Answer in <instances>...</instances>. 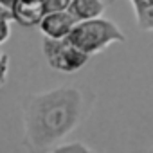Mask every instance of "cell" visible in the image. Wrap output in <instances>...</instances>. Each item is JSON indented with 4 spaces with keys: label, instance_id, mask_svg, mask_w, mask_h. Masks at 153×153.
Instances as JSON below:
<instances>
[{
    "label": "cell",
    "instance_id": "1",
    "mask_svg": "<svg viewBox=\"0 0 153 153\" xmlns=\"http://www.w3.org/2000/svg\"><path fill=\"white\" fill-rule=\"evenodd\" d=\"M83 92L72 85L33 94L24 101V144L31 151L54 149L83 121Z\"/></svg>",
    "mask_w": 153,
    "mask_h": 153
},
{
    "label": "cell",
    "instance_id": "2",
    "mask_svg": "<svg viewBox=\"0 0 153 153\" xmlns=\"http://www.w3.org/2000/svg\"><path fill=\"white\" fill-rule=\"evenodd\" d=\"M67 38L88 56H94V54L105 51L112 43L126 42L124 33L112 20H105L101 16L78 22L72 27V31L67 34Z\"/></svg>",
    "mask_w": 153,
    "mask_h": 153
},
{
    "label": "cell",
    "instance_id": "3",
    "mask_svg": "<svg viewBox=\"0 0 153 153\" xmlns=\"http://www.w3.org/2000/svg\"><path fill=\"white\" fill-rule=\"evenodd\" d=\"M43 54L47 63L63 74H72L78 72L79 68L85 67L88 61V54L79 51L67 36L65 38H43Z\"/></svg>",
    "mask_w": 153,
    "mask_h": 153
},
{
    "label": "cell",
    "instance_id": "4",
    "mask_svg": "<svg viewBox=\"0 0 153 153\" xmlns=\"http://www.w3.org/2000/svg\"><path fill=\"white\" fill-rule=\"evenodd\" d=\"M13 20L22 27H36L47 15L45 0H15L11 6Z\"/></svg>",
    "mask_w": 153,
    "mask_h": 153
},
{
    "label": "cell",
    "instance_id": "5",
    "mask_svg": "<svg viewBox=\"0 0 153 153\" xmlns=\"http://www.w3.org/2000/svg\"><path fill=\"white\" fill-rule=\"evenodd\" d=\"M76 24H78V20L68 11H54V13H47L42 18L40 31L43 33V36L49 38H65Z\"/></svg>",
    "mask_w": 153,
    "mask_h": 153
},
{
    "label": "cell",
    "instance_id": "6",
    "mask_svg": "<svg viewBox=\"0 0 153 153\" xmlns=\"http://www.w3.org/2000/svg\"><path fill=\"white\" fill-rule=\"evenodd\" d=\"M105 2L103 0H72L68 6V13L78 20H92V18H99L105 13Z\"/></svg>",
    "mask_w": 153,
    "mask_h": 153
},
{
    "label": "cell",
    "instance_id": "7",
    "mask_svg": "<svg viewBox=\"0 0 153 153\" xmlns=\"http://www.w3.org/2000/svg\"><path fill=\"white\" fill-rule=\"evenodd\" d=\"M140 31L153 33V0H130Z\"/></svg>",
    "mask_w": 153,
    "mask_h": 153
},
{
    "label": "cell",
    "instance_id": "8",
    "mask_svg": "<svg viewBox=\"0 0 153 153\" xmlns=\"http://www.w3.org/2000/svg\"><path fill=\"white\" fill-rule=\"evenodd\" d=\"M52 151L56 153H92V149L88 146H85L83 142H70V144H61L58 148H54Z\"/></svg>",
    "mask_w": 153,
    "mask_h": 153
},
{
    "label": "cell",
    "instance_id": "9",
    "mask_svg": "<svg viewBox=\"0 0 153 153\" xmlns=\"http://www.w3.org/2000/svg\"><path fill=\"white\" fill-rule=\"evenodd\" d=\"M7 76H9V56L0 49V88L6 85Z\"/></svg>",
    "mask_w": 153,
    "mask_h": 153
},
{
    "label": "cell",
    "instance_id": "10",
    "mask_svg": "<svg viewBox=\"0 0 153 153\" xmlns=\"http://www.w3.org/2000/svg\"><path fill=\"white\" fill-rule=\"evenodd\" d=\"M72 0H45L47 6V13H54V11H67Z\"/></svg>",
    "mask_w": 153,
    "mask_h": 153
},
{
    "label": "cell",
    "instance_id": "11",
    "mask_svg": "<svg viewBox=\"0 0 153 153\" xmlns=\"http://www.w3.org/2000/svg\"><path fill=\"white\" fill-rule=\"evenodd\" d=\"M9 18H0V45L9 40L11 36V27H9Z\"/></svg>",
    "mask_w": 153,
    "mask_h": 153
},
{
    "label": "cell",
    "instance_id": "12",
    "mask_svg": "<svg viewBox=\"0 0 153 153\" xmlns=\"http://www.w3.org/2000/svg\"><path fill=\"white\" fill-rule=\"evenodd\" d=\"M13 2H15V0H0V4H2V6H6V7H9V9H11Z\"/></svg>",
    "mask_w": 153,
    "mask_h": 153
}]
</instances>
